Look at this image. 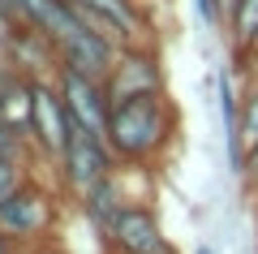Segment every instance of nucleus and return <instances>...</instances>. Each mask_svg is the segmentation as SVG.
I'll return each mask as SVG.
<instances>
[{
  "label": "nucleus",
  "mask_w": 258,
  "mask_h": 254,
  "mask_svg": "<svg viewBox=\"0 0 258 254\" xmlns=\"http://www.w3.org/2000/svg\"><path fill=\"white\" fill-rule=\"evenodd\" d=\"M181 134V108L168 99V91L142 95L112 108L108 121V142L120 164H155L172 151Z\"/></svg>",
  "instance_id": "1"
},
{
  "label": "nucleus",
  "mask_w": 258,
  "mask_h": 254,
  "mask_svg": "<svg viewBox=\"0 0 258 254\" xmlns=\"http://www.w3.org/2000/svg\"><path fill=\"white\" fill-rule=\"evenodd\" d=\"M52 224H56V198L39 177H26L9 198L0 202V233L13 237L22 250L43 245Z\"/></svg>",
  "instance_id": "2"
},
{
  "label": "nucleus",
  "mask_w": 258,
  "mask_h": 254,
  "mask_svg": "<svg viewBox=\"0 0 258 254\" xmlns=\"http://www.w3.org/2000/svg\"><path fill=\"white\" fill-rule=\"evenodd\" d=\"M116 168H120V160H116V151H112L108 134H95V129H82V125H74V138H69L64 155L56 160L60 185L74 194V198H82V194L95 190L99 181L116 177Z\"/></svg>",
  "instance_id": "3"
},
{
  "label": "nucleus",
  "mask_w": 258,
  "mask_h": 254,
  "mask_svg": "<svg viewBox=\"0 0 258 254\" xmlns=\"http://www.w3.org/2000/svg\"><path fill=\"white\" fill-rule=\"evenodd\" d=\"M108 86V99L112 108L116 104H129V99H142V95H159L164 91V61H159L155 43H129L120 47L112 73L103 78Z\"/></svg>",
  "instance_id": "4"
},
{
  "label": "nucleus",
  "mask_w": 258,
  "mask_h": 254,
  "mask_svg": "<svg viewBox=\"0 0 258 254\" xmlns=\"http://www.w3.org/2000/svg\"><path fill=\"white\" fill-rule=\"evenodd\" d=\"M74 138V117L56 78H35V112H30V146L43 160H60Z\"/></svg>",
  "instance_id": "5"
},
{
  "label": "nucleus",
  "mask_w": 258,
  "mask_h": 254,
  "mask_svg": "<svg viewBox=\"0 0 258 254\" xmlns=\"http://www.w3.org/2000/svg\"><path fill=\"white\" fill-rule=\"evenodd\" d=\"M103 241H108L112 254H181L176 241L164 233L159 216L147 202H129V207L112 220V228L103 233Z\"/></svg>",
  "instance_id": "6"
},
{
  "label": "nucleus",
  "mask_w": 258,
  "mask_h": 254,
  "mask_svg": "<svg viewBox=\"0 0 258 254\" xmlns=\"http://www.w3.org/2000/svg\"><path fill=\"white\" fill-rule=\"evenodd\" d=\"M69 5L82 13V22H91L95 30L116 39L120 47L151 43V22H147L138 0H69Z\"/></svg>",
  "instance_id": "7"
},
{
  "label": "nucleus",
  "mask_w": 258,
  "mask_h": 254,
  "mask_svg": "<svg viewBox=\"0 0 258 254\" xmlns=\"http://www.w3.org/2000/svg\"><path fill=\"white\" fill-rule=\"evenodd\" d=\"M52 52H56V61H60V69H74V73H86V78L103 82L112 73V65H116V56H120V43L86 22L74 35H64L60 43H52Z\"/></svg>",
  "instance_id": "8"
},
{
  "label": "nucleus",
  "mask_w": 258,
  "mask_h": 254,
  "mask_svg": "<svg viewBox=\"0 0 258 254\" xmlns=\"http://www.w3.org/2000/svg\"><path fill=\"white\" fill-rule=\"evenodd\" d=\"M56 86H60L64 104H69L74 125L95 129V134H108L112 99H108V86H103L99 78H86V73H74V69H56Z\"/></svg>",
  "instance_id": "9"
},
{
  "label": "nucleus",
  "mask_w": 258,
  "mask_h": 254,
  "mask_svg": "<svg viewBox=\"0 0 258 254\" xmlns=\"http://www.w3.org/2000/svg\"><path fill=\"white\" fill-rule=\"evenodd\" d=\"M78 207H82V216L95 224V233L103 237V233L112 228V220L129 207L125 190H120V177H108V181H99L95 190H86L82 198H78Z\"/></svg>",
  "instance_id": "10"
},
{
  "label": "nucleus",
  "mask_w": 258,
  "mask_h": 254,
  "mask_svg": "<svg viewBox=\"0 0 258 254\" xmlns=\"http://www.w3.org/2000/svg\"><path fill=\"white\" fill-rule=\"evenodd\" d=\"M224 30H228L232 52L241 61H249L258 52V0H237V9H232V18H228Z\"/></svg>",
  "instance_id": "11"
},
{
  "label": "nucleus",
  "mask_w": 258,
  "mask_h": 254,
  "mask_svg": "<svg viewBox=\"0 0 258 254\" xmlns=\"http://www.w3.org/2000/svg\"><path fill=\"white\" fill-rule=\"evenodd\" d=\"M241 142H245V155L249 146H258V73L249 78V91L241 99Z\"/></svg>",
  "instance_id": "12"
},
{
  "label": "nucleus",
  "mask_w": 258,
  "mask_h": 254,
  "mask_svg": "<svg viewBox=\"0 0 258 254\" xmlns=\"http://www.w3.org/2000/svg\"><path fill=\"white\" fill-rule=\"evenodd\" d=\"M30 138L22 129H13L9 121H0V160H30Z\"/></svg>",
  "instance_id": "13"
},
{
  "label": "nucleus",
  "mask_w": 258,
  "mask_h": 254,
  "mask_svg": "<svg viewBox=\"0 0 258 254\" xmlns=\"http://www.w3.org/2000/svg\"><path fill=\"white\" fill-rule=\"evenodd\" d=\"M26 164H30V160H0V202H5V198H9V194L30 177Z\"/></svg>",
  "instance_id": "14"
},
{
  "label": "nucleus",
  "mask_w": 258,
  "mask_h": 254,
  "mask_svg": "<svg viewBox=\"0 0 258 254\" xmlns=\"http://www.w3.org/2000/svg\"><path fill=\"white\" fill-rule=\"evenodd\" d=\"M241 177H245V181L258 190V146H249V155H245V173H241Z\"/></svg>",
  "instance_id": "15"
},
{
  "label": "nucleus",
  "mask_w": 258,
  "mask_h": 254,
  "mask_svg": "<svg viewBox=\"0 0 258 254\" xmlns=\"http://www.w3.org/2000/svg\"><path fill=\"white\" fill-rule=\"evenodd\" d=\"M0 254H22V245L13 241V237H5V233H0Z\"/></svg>",
  "instance_id": "16"
},
{
  "label": "nucleus",
  "mask_w": 258,
  "mask_h": 254,
  "mask_svg": "<svg viewBox=\"0 0 258 254\" xmlns=\"http://www.w3.org/2000/svg\"><path fill=\"white\" fill-rule=\"evenodd\" d=\"M22 254H60V250H56L52 241H43V245H30V250H22Z\"/></svg>",
  "instance_id": "17"
},
{
  "label": "nucleus",
  "mask_w": 258,
  "mask_h": 254,
  "mask_svg": "<svg viewBox=\"0 0 258 254\" xmlns=\"http://www.w3.org/2000/svg\"><path fill=\"white\" fill-rule=\"evenodd\" d=\"M220 9H224V26H228V18H232V9H237V0H220Z\"/></svg>",
  "instance_id": "18"
},
{
  "label": "nucleus",
  "mask_w": 258,
  "mask_h": 254,
  "mask_svg": "<svg viewBox=\"0 0 258 254\" xmlns=\"http://www.w3.org/2000/svg\"><path fill=\"white\" fill-rule=\"evenodd\" d=\"M249 73H258V52H254V56H249Z\"/></svg>",
  "instance_id": "19"
}]
</instances>
